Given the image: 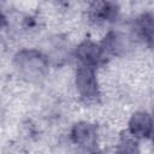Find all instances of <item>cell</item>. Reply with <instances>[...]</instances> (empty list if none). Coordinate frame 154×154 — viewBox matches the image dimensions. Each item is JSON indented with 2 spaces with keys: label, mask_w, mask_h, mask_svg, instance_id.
Returning <instances> with one entry per match:
<instances>
[{
  "label": "cell",
  "mask_w": 154,
  "mask_h": 154,
  "mask_svg": "<svg viewBox=\"0 0 154 154\" xmlns=\"http://www.w3.org/2000/svg\"><path fill=\"white\" fill-rule=\"evenodd\" d=\"M13 65L17 73L29 82H38L48 73L47 57L35 49L18 52L13 58Z\"/></svg>",
  "instance_id": "cell-1"
},
{
  "label": "cell",
  "mask_w": 154,
  "mask_h": 154,
  "mask_svg": "<svg viewBox=\"0 0 154 154\" xmlns=\"http://www.w3.org/2000/svg\"><path fill=\"white\" fill-rule=\"evenodd\" d=\"M76 88L85 101H96L100 96L99 84L95 76V71L93 67L79 66L76 73Z\"/></svg>",
  "instance_id": "cell-2"
},
{
  "label": "cell",
  "mask_w": 154,
  "mask_h": 154,
  "mask_svg": "<svg viewBox=\"0 0 154 154\" xmlns=\"http://www.w3.org/2000/svg\"><path fill=\"white\" fill-rule=\"evenodd\" d=\"M118 13L119 6L116 0H93L88 10L90 22L95 24L112 23L117 19Z\"/></svg>",
  "instance_id": "cell-3"
},
{
  "label": "cell",
  "mask_w": 154,
  "mask_h": 154,
  "mask_svg": "<svg viewBox=\"0 0 154 154\" xmlns=\"http://www.w3.org/2000/svg\"><path fill=\"white\" fill-rule=\"evenodd\" d=\"M105 55L106 53L102 46H99L90 40L83 41L76 49V58L81 63V65L93 69H95L103 61Z\"/></svg>",
  "instance_id": "cell-4"
},
{
  "label": "cell",
  "mask_w": 154,
  "mask_h": 154,
  "mask_svg": "<svg viewBox=\"0 0 154 154\" xmlns=\"http://www.w3.org/2000/svg\"><path fill=\"white\" fill-rule=\"evenodd\" d=\"M71 138L77 146L84 149H91L97 142V129L88 122L76 123L71 130Z\"/></svg>",
  "instance_id": "cell-5"
},
{
  "label": "cell",
  "mask_w": 154,
  "mask_h": 154,
  "mask_svg": "<svg viewBox=\"0 0 154 154\" xmlns=\"http://www.w3.org/2000/svg\"><path fill=\"white\" fill-rule=\"evenodd\" d=\"M153 129V122L147 112H136L131 116L129 120V131L136 138L148 137Z\"/></svg>",
  "instance_id": "cell-6"
},
{
  "label": "cell",
  "mask_w": 154,
  "mask_h": 154,
  "mask_svg": "<svg viewBox=\"0 0 154 154\" xmlns=\"http://www.w3.org/2000/svg\"><path fill=\"white\" fill-rule=\"evenodd\" d=\"M135 30L140 38L154 47V13H143L135 22Z\"/></svg>",
  "instance_id": "cell-7"
},
{
  "label": "cell",
  "mask_w": 154,
  "mask_h": 154,
  "mask_svg": "<svg viewBox=\"0 0 154 154\" xmlns=\"http://www.w3.org/2000/svg\"><path fill=\"white\" fill-rule=\"evenodd\" d=\"M136 137L129 131V134H124L120 140V152H137V142Z\"/></svg>",
  "instance_id": "cell-8"
}]
</instances>
